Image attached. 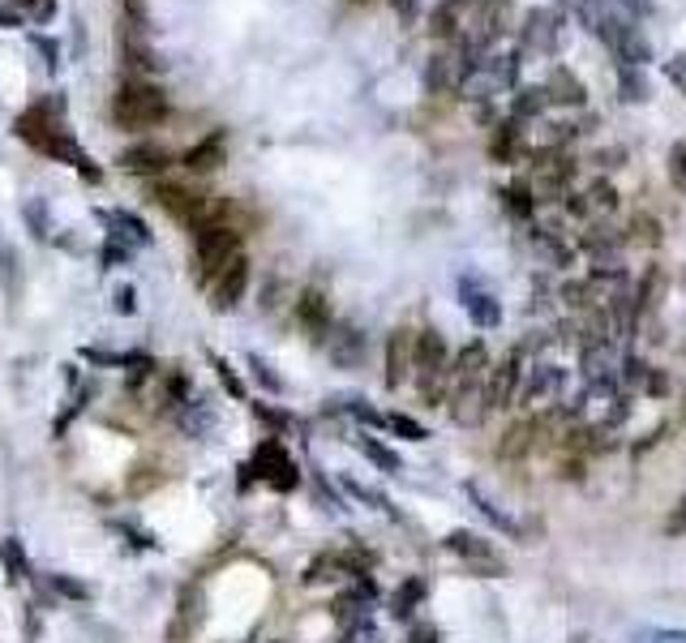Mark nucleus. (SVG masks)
Wrapping results in <instances>:
<instances>
[{
  "label": "nucleus",
  "instance_id": "obj_1",
  "mask_svg": "<svg viewBox=\"0 0 686 643\" xmlns=\"http://www.w3.org/2000/svg\"><path fill=\"white\" fill-rule=\"evenodd\" d=\"M13 133H18L31 151L47 155V160L69 163L81 181H90V185H99V181H104V167L90 160V155L81 151V142L74 138L69 117H65V99H61V95L35 99L26 112H18V117H13Z\"/></svg>",
  "mask_w": 686,
  "mask_h": 643
},
{
  "label": "nucleus",
  "instance_id": "obj_2",
  "mask_svg": "<svg viewBox=\"0 0 686 643\" xmlns=\"http://www.w3.org/2000/svg\"><path fill=\"white\" fill-rule=\"evenodd\" d=\"M112 121L129 129V133H142V129H160L167 121V95L163 86L142 78H121L117 95H112Z\"/></svg>",
  "mask_w": 686,
  "mask_h": 643
},
{
  "label": "nucleus",
  "instance_id": "obj_3",
  "mask_svg": "<svg viewBox=\"0 0 686 643\" xmlns=\"http://www.w3.org/2000/svg\"><path fill=\"white\" fill-rule=\"evenodd\" d=\"M232 258H241V228H232V224H203V228H194L198 280L210 283Z\"/></svg>",
  "mask_w": 686,
  "mask_h": 643
},
{
  "label": "nucleus",
  "instance_id": "obj_4",
  "mask_svg": "<svg viewBox=\"0 0 686 643\" xmlns=\"http://www.w3.org/2000/svg\"><path fill=\"white\" fill-rule=\"evenodd\" d=\"M446 373H450L446 339L438 330H416V339H412V378H416V386H421L425 400H438L443 395Z\"/></svg>",
  "mask_w": 686,
  "mask_h": 643
},
{
  "label": "nucleus",
  "instance_id": "obj_5",
  "mask_svg": "<svg viewBox=\"0 0 686 643\" xmlns=\"http://www.w3.org/2000/svg\"><path fill=\"white\" fill-rule=\"evenodd\" d=\"M244 468H249V477H258L275 493H292L301 484V464L287 455V446L280 438H262L253 450V464H244Z\"/></svg>",
  "mask_w": 686,
  "mask_h": 643
},
{
  "label": "nucleus",
  "instance_id": "obj_6",
  "mask_svg": "<svg viewBox=\"0 0 686 643\" xmlns=\"http://www.w3.org/2000/svg\"><path fill=\"white\" fill-rule=\"evenodd\" d=\"M597 40L609 43V52L618 56V61H627V69H640L644 61H652V47L647 40L627 22V18H613V13H601V22H597V31H592Z\"/></svg>",
  "mask_w": 686,
  "mask_h": 643
},
{
  "label": "nucleus",
  "instance_id": "obj_7",
  "mask_svg": "<svg viewBox=\"0 0 686 643\" xmlns=\"http://www.w3.org/2000/svg\"><path fill=\"white\" fill-rule=\"evenodd\" d=\"M520 47L536 56H554L563 47V13L558 9H532L520 26Z\"/></svg>",
  "mask_w": 686,
  "mask_h": 643
},
{
  "label": "nucleus",
  "instance_id": "obj_8",
  "mask_svg": "<svg viewBox=\"0 0 686 643\" xmlns=\"http://www.w3.org/2000/svg\"><path fill=\"white\" fill-rule=\"evenodd\" d=\"M443 545L450 549V554H455V558H464V563L472 566V570H484V575H507V563L493 554V545H489L484 536H477V532H464V527H455Z\"/></svg>",
  "mask_w": 686,
  "mask_h": 643
},
{
  "label": "nucleus",
  "instance_id": "obj_9",
  "mask_svg": "<svg viewBox=\"0 0 686 643\" xmlns=\"http://www.w3.org/2000/svg\"><path fill=\"white\" fill-rule=\"evenodd\" d=\"M206 292H210V305L215 309H237L241 305V296L249 292V258H232L215 280L206 283Z\"/></svg>",
  "mask_w": 686,
  "mask_h": 643
},
{
  "label": "nucleus",
  "instance_id": "obj_10",
  "mask_svg": "<svg viewBox=\"0 0 686 643\" xmlns=\"http://www.w3.org/2000/svg\"><path fill=\"white\" fill-rule=\"evenodd\" d=\"M520 378H524V357L520 352H511L502 364H493L484 373V400H489V407H511L515 391H520Z\"/></svg>",
  "mask_w": 686,
  "mask_h": 643
},
{
  "label": "nucleus",
  "instance_id": "obj_11",
  "mask_svg": "<svg viewBox=\"0 0 686 643\" xmlns=\"http://www.w3.org/2000/svg\"><path fill=\"white\" fill-rule=\"evenodd\" d=\"M323 344H326V352H330V361L339 364V369H357V364L364 361V348H369V339H364L352 322H330Z\"/></svg>",
  "mask_w": 686,
  "mask_h": 643
},
{
  "label": "nucleus",
  "instance_id": "obj_12",
  "mask_svg": "<svg viewBox=\"0 0 686 643\" xmlns=\"http://www.w3.org/2000/svg\"><path fill=\"white\" fill-rule=\"evenodd\" d=\"M459 296H464V309H468V318L477 322L481 330H493V326L502 322V305H498V296H493V292H489L481 280L464 275V280H459Z\"/></svg>",
  "mask_w": 686,
  "mask_h": 643
},
{
  "label": "nucleus",
  "instance_id": "obj_13",
  "mask_svg": "<svg viewBox=\"0 0 686 643\" xmlns=\"http://www.w3.org/2000/svg\"><path fill=\"white\" fill-rule=\"evenodd\" d=\"M412 339H416V330H407V326H395L386 335V391H400L412 378Z\"/></svg>",
  "mask_w": 686,
  "mask_h": 643
},
{
  "label": "nucleus",
  "instance_id": "obj_14",
  "mask_svg": "<svg viewBox=\"0 0 686 643\" xmlns=\"http://www.w3.org/2000/svg\"><path fill=\"white\" fill-rule=\"evenodd\" d=\"M296 322H301V330L309 335V339H326V330H330V301H326L323 287H305V292H296Z\"/></svg>",
  "mask_w": 686,
  "mask_h": 643
},
{
  "label": "nucleus",
  "instance_id": "obj_15",
  "mask_svg": "<svg viewBox=\"0 0 686 643\" xmlns=\"http://www.w3.org/2000/svg\"><path fill=\"white\" fill-rule=\"evenodd\" d=\"M224 160H228V133H224V129H210L203 142H194V146L181 155V167L194 172V176H206V172H215Z\"/></svg>",
  "mask_w": 686,
  "mask_h": 643
},
{
  "label": "nucleus",
  "instance_id": "obj_16",
  "mask_svg": "<svg viewBox=\"0 0 686 643\" xmlns=\"http://www.w3.org/2000/svg\"><path fill=\"white\" fill-rule=\"evenodd\" d=\"M117 163L133 176H160V172L172 167V151H163L160 142H138V146H124Z\"/></svg>",
  "mask_w": 686,
  "mask_h": 643
},
{
  "label": "nucleus",
  "instance_id": "obj_17",
  "mask_svg": "<svg viewBox=\"0 0 686 643\" xmlns=\"http://www.w3.org/2000/svg\"><path fill=\"white\" fill-rule=\"evenodd\" d=\"M215 407L206 400H185L176 407V425H181V434L185 438H206V434H215Z\"/></svg>",
  "mask_w": 686,
  "mask_h": 643
},
{
  "label": "nucleus",
  "instance_id": "obj_18",
  "mask_svg": "<svg viewBox=\"0 0 686 643\" xmlns=\"http://www.w3.org/2000/svg\"><path fill=\"white\" fill-rule=\"evenodd\" d=\"M108 219V237H117V241H124V244H133V249H146V244L155 241V232L133 215V210H112V215H104Z\"/></svg>",
  "mask_w": 686,
  "mask_h": 643
},
{
  "label": "nucleus",
  "instance_id": "obj_19",
  "mask_svg": "<svg viewBox=\"0 0 686 643\" xmlns=\"http://www.w3.org/2000/svg\"><path fill=\"white\" fill-rule=\"evenodd\" d=\"M81 357L90 364H108V369H133V373H155V361L146 352H104V348H81Z\"/></svg>",
  "mask_w": 686,
  "mask_h": 643
},
{
  "label": "nucleus",
  "instance_id": "obj_20",
  "mask_svg": "<svg viewBox=\"0 0 686 643\" xmlns=\"http://www.w3.org/2000/svg\"><path fill=\"white\" fill-rule=\"evenodd\" d=\"M541 90H545L549 103H584V81L575 78L570 69H563V65L549 74V81H545Z\"/></svg>",
  "mask_w": 686,
  "mask_h": 643
},
{
  "label": "nucleus",
  "instance_id": "obj_21",
  "mask_svg": "<svg viewBox=\"0 0 686 643\" xmlns=\"http://www.w3.org/2000/svg\"><path fill=\"white\" fill-rule=\"evenodd\" d=\"M0 566H4V579L9 584H26L31 579V563H26V549L18 536H4L0 541Z\"/></svg>",
  "mask_w": 686,
  "mask_h": 643
},
{
  "label": "nucleus",
  "instance_id": "obj_22",
  "mask_svg": "<svg viewBox=\"0 0 686 643\" xmlns=\"http://www.w3.org/2000/svg\"><path fill=\"white\" fill-rule=\"evenodd\" d=\"M665 287H669V275H665L661 266H652V271L644 275V287H640V301H635V314H640V318H647V314H656V309H661Z\"/></svg>",
  "mask_w": 686,
  "mask_h": 643
},
{
  "label": "nucleus",
  "instance_id": "obj_23",
  "mask_svg": "<svg viewBox=\"0 0 686 643\" xmlns=\"http://www.w3.org/2000/svg\"><path fill=\"white\" fill-rule=\"evenodd\" d=\"M459 22H464V4H459V0H443V4L429 13L434 40H455V35H459Z\"/></svg>",
  "mask_w": 686,
  "mask_h": 643
},
{
  "label": "nucleus",
  "instance_id": "obj_24",
  "mask_svg": "<svg viewBox=\"0 0 686 643\" xmlns=\"http://www.w3.org/2000/svg\"><path fill=\"white\" fill-rule=\"evenodd\" d=\"M357 446H361V455L373 464V468H382V472H391V477H395V472H404L400 455H395L386 443H378V438H369V434H364V438H357Z\"/></svg>",
  "mask_w": 686,
  "mask_h": 643
},
{
  "label": "nucleus",
  "instance_id": "obj_25",
  "mask_svg": "<svg viewBox=\"0 0 686 643\" xmlns=\"http://www.w3.org/2000/svg\"><path fill=\"white\" fill-rule=\"evenodd\" d=\"M425 592H429V588H425V579H421V575L404 579V584H400V592H395V601H391V613H395V618H412V613H416V604L425 601Z\"/></svg>",
  "mask_w": 686,
  "mask_h": 643
},
{
  "label": "nucleus",
  "instance_id": "obj_26",
  "mask_svg": "<svg viewBox=\"0 0 686 643\" xmlns=\"http://www.w3.org/2000/svg\"><path fill=\"white\" fill-rule=\"evenodd\" d=\"M339 575H348V566H344V554H323V558H314V563L305 566V575H301V584H326V579H339Z\"/></svg>",
  "mask_w": 686,
  "mask_h": 643
},
{
  "label": "nucleus",
  "instance_id": "obj_27",
  "mask_svg": "<svg viewBox=\"0 0 686 643\" xmlns=\"http://www.w3.org/2000/svg\"><path fill=\"white\" fill-rule=\"evenodd\" d=\"M468 498L477 502V511H481V515H484V520H489V523H493V527H502V532L520 536V523L511 520V515H502V511H498V506H493V502H489V498H484V493H481V484H468Z\"/></svg>",
  "mask_w": 686,
  "mask_h": 643
},
{
  "label": "nucleus",
  "instance_id": "obj_28",
  "mask_svg": "<svg viewBox=\"0 0 686 643\" xmlns=\"http://www.w3.org/2000/svg\"><path fill=\"white\" fill-rule=\"evenodd\" d=\"M382 429L400 434V438H407V443H425V438H429V429H425L421 421L404 416V412H386V416H382Z\"/></svg>",
  "mask_w": 686,
  "mask_h": 643
},
{
  "label": "nucleus",
  "instance_id": "obj_29",
  "mask_svg": "<svg viewBox=\"0 0 686 643\" xmlns=\"http://www.w3.org/2000/svg\"><path fill=\"white\" fill-rule=\"evenodd\" d=\"M253 416H258L262 425H271V429H275L271 438H283L287 429H296V416H292V412H283V407H275V403H253Z\"/></svg>",
  "mask_w": 686,
  "mask_h": 643
},
{
  "label": "nucleus",
  "instance_id": "obj_30",
  "mask_svg": "<svg viewBox=\"0 0 686 643\" xmlns=\"http://www.w3.org/2000/svg\"><path fill=\"white\" fill-rule=\"evenodd\" d=\"M545 108H549L545 90H541V86H527V90H520V99H515V121H527V117H536V112H545Z\"/></svg>",
  "mask_w": 686,
  "mask_h": 643
},
{
  "label": "nucleus",
  "instance_id": "obj_31",
  "mask_svg": "<svg viewBox=\"0 0 686 643\" xmlns=\"http://www.w3.org/2000/svg\"><path fill=\"white\" fill-rule=\"evenodd\" d=\"M249 369H253V378H258V386H262V391H271V395H283V378L275 373V364L262 361V357L253 352V357H249Z\"/></svg>",
  "mask_w": 686,
  "mask_h": 643
},
{
  "label": "nucleus",
  "instance_id": "obj_32",
  "mask_svg": "<svg viewBox=\"0 0 686 643\" xmlns=\"http://www.w3.org/2000/svg\"><path fill=\"white\" fill-rule=\"evenodd\" d=\"M515 146H520V129H515V121H511L493 133V146H489V151H493V160L507 163V160H515Z\"/></svg>",
  "mask_w": 686,
  "mask_h": 643
},
{
  "label": "nucleus",
  "instance_id": "obj_33",
  "mask_svg": "<svg viewBox=\"0 0 686 643\" xmlns=\"http://www.w3.org/2000/svg\"><path fill=\"white\" fill-rule=\"evenodd\" d=\"M22 215H26V224H31V237H35V241H47V237H52V228H47V206H43V198L26 201V206H22Z\"/></svg>",
  "mask_w": 686,
  "mask_h": 643
},
{
  "label": "nucleus",
  "instance_id": "obj_34",
  "mask_svg": "<svg viewBox=\"0 0 686 643\" xmlns=\"http://www.w3.org/2000/svg\"><path fill=\"white\" fill-rule=\"evenodd\" d=\"M47 584H52V592L65 597V601H90V588H86L81 579H74V575H52Z\"/></svg>",
  "mask_w": 686,
  "mask_h": 643
},
{
  "label": "nucleus",
  "instance_id": "obj_35",
  "mask_svg": "<svg viewBox=\"0 0 686 643\" xmlns=\"http://www.w3.org/2000/svg\"><path fill=\"white\" fill-rule=\"evenodd\" d=\"M210 364H215V373H219V386L232 395V400L241 403L244 400V382H241V373L232 369V364L224 361V357H210Z\"/></svg>",
  "mask_w": 686,
  "mask_h": 643
},
{
  "label": "nucleus",
  "instance_id": "obj_36",
  "mask_svg": "<svg viewBox=\"0 0 686 643\" xmlns=\"http://www.w3.org/2000/svg\"><path fill=\"white\" fill-rule=\"evenodd\" d=\"M163 477L160 472H155V468H146V464H142V468H133V477H129V481H124V493H133V498H142V493H146V489H155V484H160Z\"/></svg>",
  "mask_w": 686,
  "mask_h": 643
},
{
  "label": "nucleus",
  "instance_id": "obj_37",
  "mask_svg": "<svg viewBox=\"0 0 686 643\" xmlns=\"http://www.w3.org/2000/svg\"><path fill=\"white\" fill-rule=\"evenodd\" d=\"M31 47L43 56V69L47 74H61V43H52L47 35H31Z\"/></svg>",
  "mask_w": 686,
  "mask_h": 643
},
{
  "label": "nucleus",
  "instance_id": "obj_38",
  "mask_svg": "<svg viewBox=\"0 0 686 643\" xmlns=\"http://www.w3.org/2000/svg\"><path fill=\"white\" fill-rule=\"evenodd\" d=\"M133 258V244L117 241V237H108V244H104V253H99V262H104V271H112V266H121V262H129Z\"/></svg>",
  "mask_w": 686,
  "mask_h": 643
},
{
  "label": "nucleus",
  "instance_id": "obj_39",
  "mask_svg": "<svg viewBox=\"0 0 686 643\" xmlns=\"http://www.w3.org/2000/svg\"><path fill=\"white\" fill-rule=\"evenodd\" d=\"M618 81H622V90H627V95H622L627 103H644L647 99V86L635 69H618Z\"/></svg>",
  "mask_w": 686,
  "mask_h": 643
},
{
  "label": "nucleus",
  "instance_id": "obj_40",
  "mask_svg": "<svg viewBox=\"0 0 686 643\" xmlns=\"http://www.w3.org/2000/svg\"><path fill=\"white\" fill-rule=\"evenodd\" d=\"M502 198H507V206H511V210H515L520 219H532V210H536V201H532V194H527V185H511V189H507Z\"/></svg>",
  "mask_w": 686,
  "mask_h": 643
},
{
  "label": "nucleus",
  "instance_id": "obj_41",
  "mask_svg": "<svg viewBox=\"0 0 686 643\" xmlns=\"http://www.w3.org/2000/svg\"><path fill=\"white\" fill-rule=\"evenodd\" d=\"M527 443H532V425H515V429H507V443H502V459H511V455H524Z\"/></svg>",
  "mask_w": 686,
  "mask_h": 643
},
{
  "label": "nucleus",
  "instance_id": "obj_42",
  "mask_svg": "<svg viewBox=\"0 0 686 643\" xmlns=\"http://www.w3.org/2000/svg\"><path fill=\"white\" fill-rule=\"evenodd\" d=\"M22 13H26V22L43 26V22H52V18H56V0H26V4H22Z\"/></svg>",
  "mask_w": 686,
  "mask_h": 643
},
{
  "label": "nucleus",
  "instance_id": "obj_43",
  "mask_svg": "<svg viewBox=\"0 0 686 643\" xmlns=\"http://www.w3.org/2000/svg\"><path fill=\"white\" fill-rule=\"evenodd\" d=\"M635 643H686V631H674V626H656V631H640Z\"/></svg>",
  "mask_w": 686,
  "mask_h": 643
},
{
  "label": "nucleus",
  "instance_id": "obj_44",
  "mask_svg": "<svg viewBox=\"0 0 686 643\" xmlns=\"http://www.w3.org/2000/svg\"><path fill=\"white\" fill-rule=\"evenodd\" d=\"M86 400H90V391H81L78 400L69 403V407H65V412H61V416L52 421V434H56V438H61V434H65V429L74 425V416H78V412H81V403H86Z\"/></svg>",
  "mask_w": 686,
  "mask_h": 643
},
{
  "label": "nucleus",
  "instance_id": "obj_45",
  "mask_svg": "<svg viewBox=\"0 0 686 643\" xmlns=\"http://www.w3.org/2000/svg\"><path fill=\"white\" fill-rule=\"evenodd\" d=\"M669 176H674V185L686 194V142H678V146L669 151Z\"/></svg>",
  "mask_w": 686,
  "mask_h": 643
},
{
  "label": "nucleus",
  "instance_id": "obj_46",
  "mask_svg": "<svg viewBox=\"0 0 686 643\" xmlns=\"http://www.w3.org/2000/svg\"><path fill=\"white\" fill-rule=\"evenodd\" d=\"M665 78L674 81V86L686 95V52H678V56H669V61H665Z\"/></svg>",
  "mask_w": 686,
  "mask_h": 643
},
{
  "label": "nucleus",
  "instance_id": "obj_47",
  "mask_svg": "<svg viewBox=\"0 0 686 643\" xmlns=\"http://www.w3.org/2000/svg\"><path fill=\"white\" fill-rule=\"evenodd\" d=\"M22 22H26L22 0H18V4H0V26H4V31H22Z\"/></svg>",
  "mask_w": 686,
  "mask_h": 643
},
{
  "label": "nucleus",
  "instance_id": "obj_48",
  "mask_svg": "<svg viewBox=\"0 0 686 643\" xmlns=\"http://www.w3.org/2000/svg\"><path fill=\"white\" fill-rule=\"evenodd\" d=\"M348 643H378V626H373V622H352V626H348Z\"/></svg>",
  "mask_w": 686,
  "mask_h": 643
},
{
  "label": "nucleus",
  "instance_id": "obj_49",
  "mask_svg": "<svg viewBox=\"0 0 686 643\" xmlns=\"http://www.w3.org/2000/svg\"><path fill=\"white\" fill-rule=\"evenodd\" d=\"M0 280H4V292L18 296V283H13V249H0Z\"/></svg>",
  "mask_w": 686,
  "mask_h": 643
},
{
  "label": "nucleus",
  "instance_id": "obj_50",
  "mask_svg": "<svg viewBox=\"0 0 686 643\" xmlns=\"http://www.w3.org/2000/svg\"><path fill=\"white\" fill-rule=\"evenodd\" d=\"M112 309H117V314H133V309H138V296H133V287H129V283L112 292Z\"/></svg>",
  "mask_w": 686,
  "mask_h": 643
},
{
  "label": "nucleus",
  "instance_id": "obj_51",
  "mask_svg": "<svg viewBox=\"0 0 686 643\" xmlns=\"http://www.w3.org/2000/svg\"><path fill=\"white\" fill-rule=\"evenodd\" d=\"M665 532H674V536H678V532H686V498L678 502V506H674V515H669V523H665Z\"/></svg>",
  "mask_w": 686,
  "mask_h": 643
},
{
  "label": "nucleus",
  "instance_id": "obj_52",
  "mask_svg": "<svg viewBox=\"0 0 686 643\" xmlns=\"http://www.w3.org/2000/svg\"><path fill=\"white\" fill-rule=\"evenodd\" d=\"M352 4H373V0H352Z\"/></svg>",
  "mask_w": 686,
  "mask_h": 643
},
{
  "label": "nucleus",
  "instance_id": "obj_53",
  "mask_svg": "<svg viewBox=\"0 0 686 643\" xmlns=\"http://www.w3.org/2000/svg\"><path fill=\"white\" fill-rule=\"evenodd\" d=\"M575 643H592V640H575Z\"/></svg>",
  "mask_w": 686,
  "mask_h": 643
},
{
  "label": "nucleus",
  "instance_id": "obj_54",
  "mask_svg": "<svg viewBox=\"0 0 686 643\" xmlns=\"http://www.w3.org/2000/svg\"><path fill=\"white\" fill-rule=\"evenodd\" d=\"M459 4H468V0H459Z\"/></svg>",
  "mask_w": 686,
  "mask_h": 643
}]
</instances>
